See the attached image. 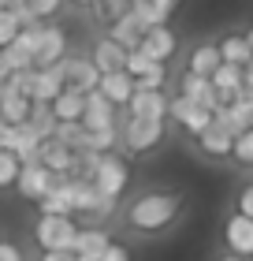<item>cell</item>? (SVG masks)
Instances as JSON below:
<instances>
[{
  "label": "cell",
  "mask_w": 253,
  "mask_h": 261,
  "mask_svg": "<svg viewBox=\"0 0 253 261\" xmlns=\"http://www.w3.org/2000/svg\"><path fill=\"white\" fill-rule=\"evenodd\" d=\"M231 157L242 164V168H253V127H249V130H238V135H235Z\"/></svg>",
  "instance_id": "d6a6232c"
},
{
  "label": "cell",
  "mask_w": 253,
  "mask_h": 261,
  "mask_svg": "<svg viewBox=\"0 0 253 261\" xmlns=\"http://www.w3.org/2000/svg\"><path fill=\"white\" fill-rule=\"evenodd\" d=\"M167 93L164 90H134L127 101V116H146V120H164L167 116Z\"/></svg>",
  "instance_id": "9a60e30c"
},
{
  "label": "cell",
  "mask_w": 253,
  "mask_h": 261,
  "mask_svg": "<svg viewBox=\"0 0 253 261\" xmlns=\"http://www.w3.org/2000/svg\"><path fill=\"white\" fill-rule=\"evenodd\" d=\"M26 123L34 127V130H38V138L45 142V138H52L56 135V116H52V105H41V101H34L30 105V116H26Z\"/></svg>",
  "instance_id": "83f0119b"
},
{
  "label": "cell",
  "mask_w": 253,
  "mask_h": 261,
  "mask_svg": "<svg viewBox=\"0 0 253 261\" xmlns=\"http://www.w3.org/2000/svg\"><path fill=\"white\" fill-rule=\"evenodd\" d=\"M60 67H64V75H67V86H75V90H82V93H93L101 86V71H97V64L90 60V56H64L60 60Z\"/></svg>",
  "instance_id": "9c48e42d"
},
{
  "label": "cell",
  "mask_w": 253,
  "mask_h": 261,
  "mask_svg": "<svg viewBox=\"0 0 253 261\" xmlns=\"http://www.w3.org/2000/svg\"><path fill=\"white\" fill-rule=\"evenodd\" d=\"M130 4H134V0H130Z\"/></svg>",
  "instance_id": "681fc988"
},
{
  "label": "cell",
  "mask_w": 253,
  "mask_h": 261,
  "mask_svg": "<svg viewBox=\"0 0 253 261\" xmlns=\"http://www.w3.org/2000/svg\"><path fill=\"white\" fill-rule=\"evenodd\" d=\"M108 231H101V228H78V235H75V250L82 261H101V254L108 250Z\"/></svg>",
  "instance_id": "603a6c76"
},
{
  "label": "cell",
  "mask_w": 253,
  "mask_h": 261,
  "mask_svg": "<svg viewBox=\"0 0 253 261\" xmlns=\"http://www.w3.org/2000/svg\"><path fill=\"white\" fill-rule=\"evenodd\" d=\"M90 60L97 64L101 75H108V71H123V67H127V49H123L119 41H112V38H101L97 45H93Z\"/></svg>",
  "instance_id": "7402d4cb"
},
{
  "label": "cell",
  "mask_w": 253,
  "mask_h": 261,
  "mask_svg": "<svg viewBox=\"0 0 253 261\" xmlns=\"http://www.w3.org/2000/svg\"><path fill=\"white\" fill-rule=\"evenodd\" d=\"M82 127H86V130H108V127H116V105L108 101L101 90L86 93V112H82Z\"/></svg>",
  "instance_id": "2e32d148"
},
{
  "label": "cell",
  "mask_w": 253,
  "mask_h": 261,
  "mask_svg": "<svg viewBox=\"0 0 253 261\" xmlns=\"http://www.w3.org/2000/svg\"><path fill=\"white\" fill-rule=\"evenodd\" d=\"M175 8H167L164 0H134V15L146 22V27H164L167 19H172Z\"/></svg>",
  "instance_id": "f1b7e54d"
},
{
  "label": "cell",
  "mask_w": 253,
  "mask_h": 261,
  "mask_svg": "<svg viewBox=\"0 0 253 261\" xmlns=\"http://www.w3.org/2000/svg\"><path fill=\"white\" fill-rule=\"evenodd\" d=\"M4 149L15 153L19 164H30V161H38L41 138H38V130H34L30 123H11V127H8V142H4Z\"/></svg>",
  "instance_id": "7c38bea8"
},
{
  "label": "cell",
  "mask_w": 253,
  "mask_h": 261,
  "mask_svg": "<svg viewBox=\"0 0 253 261\" xmlns=\"http://www.w3.org/2000/svg\"><path fill=\"white\" fill-rule=\"evenodd\" d=\"M97 90L116 105V109H119V105L127 109L130 93H134V79H130L127 71H108V75H101V86H97Z\"/></svg>",
  "instance_id": "cb8c5ba5"
},
{
  "label": "cell",
  "mask_w": 253,
  "mask_h": 261,
  "mask_svg": "<svg viewBox=\"0 0 253 261\" xmlns=\"http://www.w3.org/2000/svg\"><path fill=\"white\" fill-rule=\"evenodd\" d=\"M78 235V224L71 217H56V213H41L34 224V239L41 250H71Z\"/></svg>",
  "instance_id": "7a4b0ae2"
},
{
  "label": "cell",
  "mask_w": 253,
  "mask_h": 261,
  "mask_svg": "<svg viewBox=\"0 0 253 261\" xmlns=\"http://www.w3.org/2000/svg\"><path fill=\"white\" fill-rule=\"evenodd\" d=\"M41 261H82L75 250H41Z\"/></svg>",
  "instance_id": "ab89813d"
},
{
  "label": "cell",
  "mask_w": 253,
  "mask_h": 261,
  "mask_svg": "<svg viewBox=\"0 0 253 261\" xmlns=\"http://www.w3.org/2000/svg\"><path fill=\"white\" fill-rule=\"evenodd\" d=\"M71 198H75V213H86V217H108L116 209V198L101 194L90 179H75V175H71Z\"/></svg>",
  "instance_id": "8992f818"
},
{
  "label": "cell",
  "mask_w": 253,
  "mask_h": 261,
  "mask_svg": "<svg viewBox=\"0 0 253 261\" xmlns=\"http://www.w3.org/2000/svg\"><path fill=\"white\" fill-rule=\"evenodd\" d=\"M52 138L64 142V146H71L75 153L86 149V127H82V123H56V135Z\"/></svg>",
  "instance_id": "f546056e"
},
{
  "label": "cell",
  "mask_w": 253,
  "mask_h": 261,
  "mask_svg": "<svg viewBox=\"0 0 253 261\" xmlns=\"http://www.w3.org/2000/svg\"><path fill=\"white\" fill-rule=\"evenodd\" d=\"M164 138V120H146V116H127L123 127V146L130 153H149Z\"/></svg>",
  "instance_id": "277c9868"
},
{
  "label": "cell",
  "mask_w": 253,
  "mask_h": 261,
  "mask_svg": "<svg viewBox=\"0 0 253 261\" xmlns=\"http://www.w3.org/2000/svg\"><path fill=\"white\" fill-rule=\"evenodd\" d=\"M60 4H64V0H26V8H30L38 19H49V15H56V11H60Z\"/></svg>",
  "instance_id": "8d00e7d4"
},
{
  "label": "cell",
  "mask_w": 253,
  "mask_h": 261,
  "mask_svg": "<svg viewBox=\"0 0 253 261\" xmlns=\"http://www.w3.org/2000/svg\"><path fill=\"white\" fill-rule=\"evenodd\" d=\"M242 82H246V90L253 93V60H249V64L242 67Z\"/></svg>",
  "instance_id": "b9f144b4"
},
{
  "label": "cell",
  "mask_w": 253,
  "mask_h": 261,
  "mask_svg": "<svg viewBox=\"0 0 253 261\" xmlns=\"http://www.w3.org/2000/svg\"><path fill=\"white\" fill-rule=\"evenodd\" d=\"M78 8H97V0H75Z\"/></svg>",
  "instance_id": "f6af8a7d"
},
{
  "label": "cell",
  "mask_w": 253,
  "mask_h": 261,
  "mask_svg": "<svg viewBox=\"0 0 253 261\" xmlns=\"http://www.w3.org/2000/svg\"><path fill=\"white\" fill-rule=\"evenodd\" d=\"M220 49L216 45H198L194 53H190V60H186V71H194V75H205V79H212V71L220 67Z\"/></svg>",
  "instance_id": "4316f807"
},
{
  "label": "cell",
  "mask_w": 253,
  "mask_h": 261,
  "mask_svg": "<svg viewBox=\"0 0 253 261\" xmlns=\"http://www.w3.org/2000/svg\"><path fill=\"white\" fill-rule=\"evenodd\" d=\"M216 261H246V257H238V254H227V257H216Z\"/></svg>",
  "instance_id": "7dc6e473"
},
{
  "label": "cell",
  "mask_w": 253,
  "mask_h": 261,
  "mask_svg": "<svg viewBox=\"0 0 253 261\" xmlns=\"http://www.w3.org/2000/svg\"><path fill=\"white\" fill-rule=\"evenodd\" d=\"M38 161H41L49 172H56V175H71V172H75L78 153L71 149V146H64V142H56V138H45L41 149H38Z\"/></svg>",
  "instance_id": "e0dca14e"
},
{
  "label": "cell",
  "mask_w": 253,
  "mask_h": 261,
  "mask_svg": "<svg viewBox=\"0 0 253 261\" xmlns=\"http://www.w3.org/2000/svg\"><path fill=\"white\" fill-rule=\"evenodd\" d=\"M101 261H130V250L119 246V243H108V250L101 254Z\"/></svg>",
  "instance_id": "f35d334b"
},
{
  "label": "cell",
  "mask_w": 253,
  "mask_h": 261,
  "mask_svg": "<svg viewBox=\"0 0 253 261\" xmlns=\"http://www.w3.org/2000/svg\"><path fill=\"white\" fill-rule=\"evenodd\" d=\"M97 8H101V15L108 22H116V19H123L134 4H130V0H97Z\"/></svg>",
  "instance_id": "d590c367"
},
{
  "label": "cell",
  "mask_w": 253,
  "mask_h": 261,
  "mask_svg": "<svg viewBox=\"0 0 253 261\" xmlns=\"http://www.w3.org/2000/svg\"><path fill=\"white\" fill-rule=\"evenodd\" d=\"M238 213L253 220V183H246L242 191H238Z\"/></svg>",
  "instance_id": "74e56055"
},
{
  "label": "cell",
  "mask_w": 253,
  "mask_h": 261,
  "mask_svg": "<svg viewBox=\"0 0 253 261\" xmlns=\"http://www.w3.org/2000/svg\"><path fill=\"white\" fill-rule=\"evenodd\" d=\"M108 27H112V30H108V38H112V41H119L127 53H130V49H138V45H142V34H146V22H142V19L134 15V8H130L123 19L108 22Z\"/></svg>",
  "instance_id": "44dd1931"
},
{
  "label": "cell",
  "mask_w": 253,
  "mask_h": 261,
  "mask_svg": "<svg viewBox=\"0 0 253 261\" xmlns=\"http://www.w3.org/2000/svg\"><path fill=\"white\" fill-rule=\"evenodd\" d=\"M8 127H11V123L0 120V149H4V142H8Z\"/></svg>",
  "instance_id": "ee69618b"
},
{
  "label": "cell",
  "mask_w": 253,
  "mask_h": 261,
  "mask_svg": "<svg viewBox=\"0 0 253 261\" xmlns=\"http://www.w3.org/2000/svg\"><path fill=\"white\" fill-rule=\"evenodd\" d=\"M26 0H0V8H8V11H15V8H22Z\"/></svg>",
  "instance_id": "7bdbcfd3"
},
{
  "label": "cell",
  "mask_w": 253,
  "mask_h": 261,
  "mask_svg": "<svg viewBox=\"0 0 253 261\" xmlns=\"http://www.w3.org/2000/svg\"><path fill=\"white\" fill-rule=\"evenodd\" d=\"M246 41H249V49H253V27H249V30H246Z\"/></svg>",
  "instance_id": "c3c4849f"
},
{
  "label": "cell",
  "mask_w": 253,
  "mask_h": 261,
  "mask_svg": "<svg viewBox=\"0 0 253 261\" xmlns=\"http://www.w3.org/2000/svg\"><path fill=\"white\" fill-rule=\"evenodd\" d=\"M82 112H86V93L75 86H64L52 101V116L60 123H82Z\"/></svg>",
  "instance_id": "ffe728a7"
},
{
  "label": "cell",
  "mask_w": 253,
  "mask_h": 261,
  "mask_svg": "<svg viewBox=\"0 0 253 261\" xmlns=\"http://www.w3.org/2000/svg\"><path fill=\"white\" fill-rule=\"evenodd\" d=\"M52 183H56V172H49L41 161H30V164H22V168H19L15 191L26 198V201H41L45 194L52 191Z\"/></svg>",
  "instance_id": "5b68a950"
},
{
  "label": "cell",
  "mask_w": 253,
  "mask_h": 261,
  "mask_svg": "<svg viewBox=\"0 0 253 261\" xmlns=\"http://www.w3.org/2000/svg\"><path fill=\"white\" fill-rule=\"evenodd\" d=\"M212 86H216V97H220V105L238 101V93L246 90V82H242V67H235V64H220V67L212 71Z\"/></svg>",
  "instance_id": "d6986e66"
},
{
  "label": "cell",
  "mask_w": 253,
  "mask_h": 261,
  "mask_svg": "<svg viewBox=\"0 0 253 261\" xmlns=\"http://www.w3.org/2000/svg\"><path fill=\"white\" fill-rule=\"evenodd\" d=\"M8 75V67H4V49H0V79Z\"/></svg>",
  "instance_id": "bcb514c9"
},
{
  "label": "cell",
  "mask_w": 253,
  "mask_h": 261,
  "mask_svg": "<svg viewBox=\"0 0 253 261\" xmlns=\"http://www.w3.org/2000/svg\"><path fill=\"white\" fill-rule=\"evenodd\" d=\"M67 86V75L64 67L52 64V67H34V90H30V101H41V105H52L56 93Z\"/></svg>",
  "instance_id": "4fadbf2b"
},
{
  "label": "cell",
  "mask_w": 253,
  "mask_h": 261,
  "mask_svg": "<svg viewBox=\"0 0 253 261\" xmlns=\"http://www.w3.org/2000/svg\"><path fill=\"white\" fill-rule=\"evenodd\" d=\"M0 261H22V250L15 243H0Z\"/></svg>",
  "instance_id": "60d3db41"
},
{
  "label": "cell",
  "mask_w": 253,
  "mask_h": 261,
  "mask_svg": "<svg viewBox=\"0 0 253 261\" xmlns=\"http://www.w3.org/2000/svg\"><path fill=\"white\" fill-rule=\"evenodd\" d=\"M116 138H119L116 127H108V130H86V149L90 153H112Z\"/></svg>",
  "instance_id": "1f68e13d"
},
{
  "label": "cell",
  "mask_w": 253,
  "mask_h": 261,
  "mask_svg": "<svg viewBox=\"0 0 253 261\" xmlns=\"http://www.w3.org/2000/svg\"><path fill=\"white\" fill-rule=\"evenodd\" d=\"M223 243H227V250L238 254V257H253V220L242 217V213H235V217H227L223 224Z\"/></svg>",
  "instance_id": "30bf717a"
},
{
  "label": "cell",
  "mask_w": 253,
  "mask_h": 261,
  "mask_svg": "<svg viewBox=\"0 0 253 261\" xmlns=\"http://www.w3.org/2000/svg\"><path fill=\"white\" fill-rule=\"evenodd\" d=\"M19 157L11 149H0V191H4V187H15V179H19Z\"/></svg>",
  "instance_id": "e575fe53"
},
{
  "label": "cell",
  "mask_w": 253,
  "mask_h": 261,
  "mask_svg": "<svg viewBox=\"0 0 253 261\" xmlns=\"http://www.w3.org/2000/svg\"><path fill=\"white\" fill-rule=\"evenodd\" d=\"M90 183L97 187L101 194L119 198V194L127 191V183H130V168H127V161H123V157H116V149H112V153H97V164H93Z\"/></svg>",
  "instance_id": "3957f363"
},
{
  "label": "cell",
  "mask_w": 253,
  "mask_h": 261,
  "mask_svg": "<svg viewBox=\"0 0 253 261\" xmlns=\"http://www.w3.org/2000/svg\"><path fill=\"white\" fill-rule=\"evenodd\" d=\"M179 194H142L130 201V209H127V224L130 228H138V231H164L167 224H172L179 217Z\"/></svg>",
  "instance_id": "6da1fadb"
},
{
  "label": "cell",
  "mask_w": 253,
  "mask_h": 261,
  "mask_svg": "<svg viewBox=\"0 0 253 261\" xmlns=\"http://www.w3.org/2000/svg\"><path fill=\"white\" fill-rule=\"evenodd\" d=\"M67 56V34L64 27H45L38 34V49H34V67H52Z\"/></svg>",
  "instance_id": "ba28073f"
},
{
  "label": "cell",
  "mask_w": 253,
  "mask_h": 261,
  "mask_svg": "<svg viewBox=\"0 0 253 261\" xmlns=\"http://www.w3.org/2000/svg\"><path fill=\"white\" fill-rule=\"evenodd\" d=\"M19 30H22L19 15H15V11H8V8H0V49H8V45L19 38Z\"/></svg>",
  "instance_id": "836d02e7"
},
{
  "label": "cell",
  "mask_w": 253,
  "mask_h": 261,
  "mask_svg": "<svg viewBox=\"0 0 253 261\" xmlns=\"http://www.w3.org/2000/svg\"><path fill=\"white\" fill-rule=\"evenodd\" d=\"M194 142H198V149L205 153V157H216V161L231 157V149H235V135H231V130H227L220 120H212Z\"/></svg>",
  "instance_id": "8fae6325"
},
{
  "label": "cell",
  "mask_w": 253,
  "mask_h": 261,
  "mask_svg": "<svg viewBox=\"0 0 253 261\" xmlns=\"http://www.w3.org/2000/svg\"><path fill=\"white\" fill-rule=\"evenodd\" d=\"M156 67H160V60H153V56H146V53H142V49H130L127 53V75L130 79H142V75H149V71H156Z\"/></svg>",
  "instance_id": "4dcf8cb0"
},
{
  "label": "cell",
  "mask_w": 253,
  "mask_h": 261,
  "mask_svg": "<svg viewBox=\"0 0 253 261\" xmlns=\"http://www.w3.org/2000/svg\"><path fill=\"white\" fill-rule=\"evenodd\" d=\"M167 116H172V120L183 127L186 135H194V138H198L201 130L212 123V112H209V109H201V105H194V101H186L183 93L167 101Z\"/></svg>",
  "instance_id": "52a82bcc"
},
{
  "label": "cell",
  "mask_w": 253,
  "mask_h": 261,
  "mask_svg": "<svg viewBox=\"0 0 253 261\" xmlns=\"http://www.w3.org/2000/svg\"><path fill=\"white\" fill-rule=\"evenodd\" d=\"M216 49H220V60H223V64H235V67H246V64L253 60V49H249L246 34H227Z\"/></svg>",
  "instance_id": "d4e9b609"
},
{
  "label": "cell",
  "mask_w": 253,
  "mask_h": 261,
  "mask_svg": "<svg viewBox=\"0 0 253 261\" xmlns=\"http://www.w3.org/2000/svg\"><path fill=\"white\" fill-rule=\"evenodd\" d=\"M30 97L26 93H11V90H0V120L4 123H26L30 116Z\"/></svg>",
  "instance_id": "484cf974"
},
{
  "label": "cell",
  "mask_w": 253,
  "mask_h": 261,
  "mask_svg": "<svg viewBox=\"0 0 253 261\" xmlns=\"http://www.w3.org/2000/svg\"><path fill=\"white\" fill-rule=\"evenodd\" d=\"M179 93H183L186 101L201 105V109H209V112H216V109H220V97H216V86H212V79H205V75H194V71H186V75L179 79Z\"/></svg>",
  "instance_id": "5bb4252c"
},
{
  "label": "cell",
  "mask_w": 253,
  "mask_h": 261,
  "mask_svg": "<svg viewBox=\"0 0 253 261\" xmlns=\"http://www.w3.org/2000/svg\"><path fill=\"white\" fill-rule=\"evenodd\" d=\"M175 34H172V27H146V34H142V45L138 49L146 53V56H153V60H160V64H167V56L175 53Z\"/></svg>",
  "instance_id": "ac0fdd59"
}]
</instances>
